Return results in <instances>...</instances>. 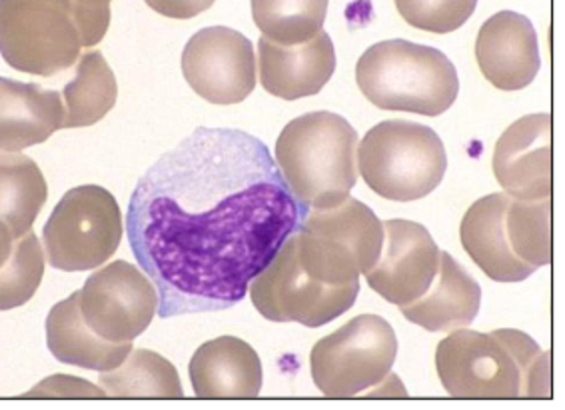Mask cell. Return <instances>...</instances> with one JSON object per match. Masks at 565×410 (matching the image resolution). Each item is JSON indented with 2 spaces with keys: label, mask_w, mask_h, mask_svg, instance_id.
Returning <instances> with one entry per match:
<instances>
[{
  "label": "cell",
  "mask_w": 565,
  "mask_h": 410,
  "mask_svg": "<svg viewBox=\"0 0 565 410\" xmlns=\"http://www.w3.org/2000/svg\"><path fill=\"white\" fill-rule=\"evenodd\" d=\"M440 249L418 222H384V244L366 273L370 288L390 305L406 306L429 288L440 266Z\"/></svg>",
  "instance_id": "13"
},
{
  "label": "cell",
  "mask_w": 565,
  "mask_h": 410,
  "mask_svg": "<svg viewBox=\"0 0 565 410\" xmlns=\"http://www.w3.org/2000/svg\"><path fill=\"white\" fill-rule=\"evenodd\" d=\"M145 2L162 17L189 21L199 17L200 12L209 11L216 0H145Z\"/></svg>",
  "instance_id": "31"
},
{
  "label": "cell",
  "mask_w": 565,
  "mask_h": 410,
  "mask_svg": "<svg viewBox=\"0 0 565 410\" xmlns=\"http://www.w3.org/2000/svg\"><path fill=\"white\" fill-rule=\"evenodd\" d=\"M436 368L454 399H525L522 368L502 330H451L438 345Z\"/></svg>",
  "instance_id": "10"
},
{
  "label": "cell",
  "mask_w": 565,
  "mask_h": 410,
  "mask_svg": "<svg viewBox=\"0 0 565 410\" xmlns=\"http://www.w3.org/2000/svg\"><path fill=\"white\" fill-rule=\"evenodd\" d=\"M190 88L212 105H238L256 88V54L250 39L228 27H209L182 53Z\"/></svg>",
  "instance_id": "12"
},
{
  "label": "cell",
  "mask_w": 565,
  "mask_h": 410,
  "mask_svg": "<svg viewBox=\"0 0 565 410\" xmlns=\"http://www.w3.org/2000/svg\"><path fill=\"white\" fill-rule=\"evenodd\" d=\"M83 49L71 0H0V54L14 71L54 76Z\"/></svg>",
  "instance_id": "7"
},
{
  "label": "cell",
  "mask_w": 565,
  "mask_h": 410,
  "mask_svg": "<svg viewBox=\"0 0 565 410\" xmlns=\"http://www.w3.org/2000/svg\"><path fill=\"white\" fill-rule=\"evenodd\" d=\"M362 95L382 111L440 116L460 95L458 71L446 54L402 39L370 46L356 64Z\"/></svg>",
  "instance_id": "3"
},
{
  "label": "cell",
  "mask_w": 565,
  "mask_h": 410,
  "mask_svg": "<svg viewBox=\"0 0 565 410\" xmlns=\"http://www.w3.org/2000/svg\"><path fill=\"white\" fill-rule=\"evenodd\" d=\"M71 2L76 11L84 49L96 46L105 39L106 31L110 27L113 0H71Z\"/></svg>",
  "instance_id": "29"
},
{
  "label": "cell",
  "mask_w": 565,
  "mask_h": 410,
  "mask_svg": "<svg viewBox=\"0 0 565 410\" xmlns=\"http://www.w3.org/2000/svg\"><path fill=\"white\" fill-rule=\"evenodd\" d=\"M505 236L520 261L535 269L552 263V199L512 197L505 211Z\"/></svg>",
  "instance_id": "26"
},
{
  "label": "cell",
  "mask_w": 565,
  "mask_h": 410,
  "mask_svg": "<svg viewBox=\"0 0 565 410\" xmlns=\"http://www.w3.org/2000/svg\"><path fill=\"white\" fill-rule=\"evenodd\" d=\"M61 96L66 111L64 128L93 127L115 108L118 85L103 53L88 51L81 56L76 74Z\"/></svg>",
  "instance_id": "24"
},
{
  "label": "cell",
  "mask_w": 565,
  "mask_h": 410,
  "mask_svg": "<svg viewBox=\"0 0 565 410\" xmlns=\"http://www.w3.org/2000/svg\"><path fill=\"white\" fill-rule=\"evenodd\" d=\"M26 397H49V399H103L106 392L90 385L88 380L56 375L51 379L42 380L34 389L26 392Z\"/></svg>",
  "instance_id": "30"
},
{
  "label": "cell",
  "mask_w": 565,
  "mask_h": 410,
  "mask_svg": "<svg viewBox=\"0 0 565 410\" xmlns=\"http://www.w3.org/2000/svg\"><path fill=\"white\" fill-rule=\"evenodd\" d=\"M512 197L505 192L476 200L461 221L460 236L466 253L495 283H520L537 271L520 261L505 236V211Z\"/></svg>",
  "instance_id": "19"
},
{
  "label": "cell",
  "mask_w": 565,
  "mask_h": 410,
  "mask_svg": "<svg viewBox=\"0 0 565 410\" xmlns=\"http://www.w3.org/2000/svg\"><path fill=\"white\" fill-rule=\"evenodd\" d=\"M44 276V251L36 234L24 232L12 242L9 259L0 266V311L26 305Z\"/></svg>",
  "instance_id": "27"
},
{
  "label": "cell",
  "mask_w": 565,
  "mask_h": 410,
  "mask_svg": "<svg viewBox=\"0 0 565 410\" xmlns=\"http://www.w3.org/2000/svg\"><path fill=\"white\" fill-rule=\"evenodd\" d=\"M63 96L34 83L0 76V150L21 153L64 128Z\"/></svg>",
  "instance_id": "18"
},
{
  "label": "cell",
  "mask_w": 565,
  "mask_h": 410,
  "mask_svg": "<svg viewBox=\"0 0 565 410\" xmlns=\"http://www.w3.org/2000/svg\"><path fill=\"white\" fill-rule=\"evenodd\" d=\"M190 382L199 399H256L263 390V362L242 338L204 343L190 360Z\"/></svg>",
  "instance_id": "17"
},
{
  "label": "cell",
  "mask_w": 565,
  "mask_h": 410,
  "mask_svg": "<svg viewBox=\"0 0 565 410\" xmlns=\"http://www.w3.org/2000/svg\"><path fill=\"white\" fill-rule=\"evenodd\" d=\"M302 214L260 138L200 127L138 180L126 234L172 318L238 305Z\"/></svg>",
  "instance_id": "1"
},
{
  "label": "cell",
  "mask_w": 565,
  "mask_h": 410,
  "mask_svg": "<svg viewBox=\"0 0 565 410\" xmlns=\"http://www.w3.org/2000/svg\"><path fill=\"white\" fill-rule=\"evenodd\" d=\"M358 145L362 179L382 199H424L440 187L448 169L441 138L418 123L384 120Z\"/></svg>",
  "instance_id": "5"
},
{
  "label": "cell",
  "mask_w": 565,
  "mask_h": 410,
  "mask_svg": "<svg viewBox=\"0 0 565 410\" xmlns=\"http://www.w3.org/2000/svg\"><path fill=\"white\" fill-rule=\"evenodd\" d=\"M476 61L486 81L500 91L532 85L542 66L534 24L520 12L493 14L478 34Z\"/></svg>",
  "instance_id": "15"
},
{
  "label": "cell",
  "mask_w": 565,
  "mask_h": 410,
  "mask_svg": "<svg viewBox=\"0 0 565 410\" xmlns=\"http://www.w3.org/2000/svg\"><path fill=\"white\" fill-rule=\"evenodd\" d=\"M78 306L93 333L122 345L140 337L157 316L158 291L145 271L115 261L86 278Z\"/></svg>",
  "instance_id": "11"
},
{
  "label": "cell",
  "mask_w": 565,
  "mask_h": 410,
  "mask_svg": "<svg viewBox=\"0 0 565 410\" xmlns=\"http://www.w3.org/2000/svg\"><path fill=\"white\" fill-rule=\"evenodd\" d=\"M12 242H14V236H12L11 229H9L4 222L0 221V266L4 264V261H7L9 254H11Z\"/></svg>",
  "instance_id": "32"
},
{
  "label": "cell",
  "mask_w": 565,
  "mask_h": 410,
  "mask_svg": "<svg viewBox=\"0 0 565 410\" xmlns=\"http://www.w3.org/2000/svg\"><path fill=\"white\" fill-rule=\"evenodd\" d=\"M49 199L46 179L32 158L0 150V221L19 239L32 229Z\"/></svg>",
  "instance_id": "22"
},
{
  "label": "cell",
  "mask_w": 565,
  "mask_h": 410,
  "mask_svg": "<svg viewBox=\"0 0 565 410\" xmlns=\"http://www.w3.org/2000/svg\"><path fill=\"white\" fill-rule=\"evenodd\" d=\"M303 271L326 284L360 281L382 253L384 222L360 200H342L328 209L303 211L296 229Z\"/></svg>",
  "instance_id": "4"
},
{
  "label": "cell",
  "mask_w": 565,
  "mask_h": 410,
  "mask_svg": "<svg viewBox=\"0 0 565 410\" xmlns=\"http://www.w3.org/2000/svg\"><path fill=\"white\" fill-rule=\"evenodd\" d=\"M122 214L115 197L96 185L71 189L54 207L42 229V251L63 273L95 271L122 241Z\"/></svg>",
  "instance_id": "6"
},
{
  "label": "cell",
  "mask_w": 565,
  "mask_h": 410,
  "mask_svg": "<svg viewBox=\"0 0 565 410\" xmlns=\"http://www.w3.org/2000/svg\"><path fill=\"white\" fill-rule=\"evenodd\" d=\"M493 175L513 199H552V116L540 113L515 120L495 145Z\"/></svg>",
  "instance_id": "14"
},
{
  "label": "cell",
  "mask_w": 565,
  "mask_h": 410,
  "mask_svg": "<svg viewBox=\"0 0 565 410\" xmlns=\"http://www.w3.org/2000/svg\"><path fill=\"white\" fill-rule=\"evenodd\" d=\"M100 389L106 397L115 399H182L184 389L180 385L174 365L158 353L138 348L130 350L125 362L115 370L100 372Z\"/></svg>",
  "instance_id": "23"
},
{
  "label": "cell",
  "mask_w": 565,
  "mask_h": 410,
  "mask_svg": "<svg viewBox=\"0 0 565 410\" xmlns=\"http://www.w3.org/2000/svg\"><path fill=\"white\" fill-rule=\"evenodd\" d=\"M46 343L56 360L96 372L120 367L132 350V343H108L86 326L78 306V293L54 305L49 313Z\"/></svg>",
  "instance_id": "21"
},
{
  "label": "cell",
  "mask_w": 565,
  "mask_h": 410,
  "mask_svg": "<svg viewBox=\"0 0 565 410\" xmlns=\"http://www.w3.org/2000/svg\"><path fill=\"white\" fill-rule=\"evenodd\" d=\"M248 291L252 305L264 318L318 328L354 306L360 295V281L326 284L312 278L300 264L292 232L270 264L252 281Z\"/></svg>",
  "instance_id": "9"
},
{
  "label": "cell",
  "mask_w": 565,
  "mask_h": 410,
  "mask_svg": "<svg viewBox=\"0 0 565 410\" xmlns=\"http://www.w3.org/2000/svg\"><path fill=\"white\" fill-rule=\"evenodd\" d=\"M398 357V337L386 318L362 315L316 343L312 379L330 399H352L387 379Z\"/></svg>",
  "instance_id": "8"
},
{
  "label": "cell",
  "mask_w": 565,
  "mask_h": 410,
  "mask_svg": "<svg viewBox=\"0 0 565 410\" xmlns=\"http://www.w3.org/2000/svg\"><path fill=\"white\" fill-rule=\"evenodd\" d=\"M402 19L419 31L448 34L470 19L478 0H394Z\"/></svg>",
  "instance_id": "28"
},
{
  "label": "cell",
  "mask_w": 565,
  "mask_h": 410,
  "mask_svg": "<svg viewBox=\"0 0 565 410\" xmlns=\"http://www.w3.org/2000/svg\"><path fill=\"white\" fill-rule=\"evenodd\" d=\"M328 0H252V17L268 41L292 46L324 27Z\"/></svg>",
  "instance_id": "25"
},
{
  "label": "cell",
  "mask_w": 565,
  "mask_h": 410,
  "mask_svg": "<svg viewBox=\"0 0 565 410\" xmlns=\"http://www.w3.org/2000/svg\"><path fill=\"white\" fill-rule=\"evenodd\" d=\"M482 288L451 254L440 253V266L428 291L412 305L399 306L409 323L429 333H451L470 326L480 313Z\"/></svg>",
  "instance_id": "20"
},
{
  "label": "cell",
  "mask_w": 565,
  "mask_h": 410,
  "mask_svg": "<svg viewBox=\"0 0 565 410\" xmlns=\"http://www.w3.org/2000/svg\"><path fill=\"white\" fill-rule=\"evenodd\" d=\"M274 160L303 211L334 207L356 185V128L326 111L298 116L280 133Z\"/></svg>",
  "instance_id": "2"
},
{
  "label": "cell",
  "mask_w": 565,
  "mask_h": 410,
  "mask_svg": "<svg viewBox=\"0 0 565 410\" xmlns=\"http://www.w3.org/2000/svg\"><path fill=\"white\" fill-rule=\"evenodd\" d=\"M258 71L264 91L282 101L315 96L328 85L335 71L334 43L330 34L318 32L302 44L258 43Z\"/></svg>",
  "instance_id": "16"
}]
</instances>
